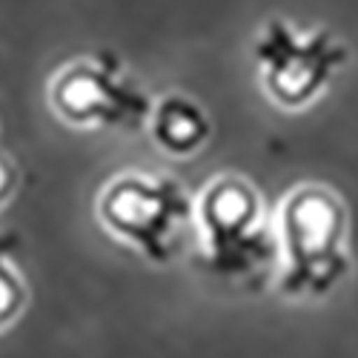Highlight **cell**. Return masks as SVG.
Returning a JSON list of instances; mask_svg holds the SVG:
<instances>
[{"label": "cell", "instance_id": "5b68a950", "mask_svg": "<svg viewBox=\"0 0 358 358\" xmlns=\"http://www.w3.org/2000/svg\"><path fill=\"white\" fill-rule=\"evenodd\" d=\"M49 106L69 127L141 132L155 101L141 89L112 52L83 55L49 80Z\"/></svg>", "mask_w": 358, "mask_h": 358}, {"label": "cell", "instance_id": "6da1fadb", "mask_svg": "<svg viewBox=\"0 0 358 358\" xmlns=\"http://www.w3.org/2000/svg\"><path fill=\"white\" fill-rule=\"evenodd\" d=\"M275 235L281 295L315 301L350 275V215L330 187H292L275 213Z\"/></svg>", "mask_w": 358, "mask_h": 358}, {"label": "cell", "instance_id": "8992f818", "mask_svg": "<svg viewBox=\"0 0 358 358\" xmlns=\"http://www.w3.org/2000/svg\"><path fill=\"white\" fill-rule=\"evenodd\" d=\"M149 135L161 152L172 158H189L206 146L213 135V121L203 106L181 92H169L155 101L149 115Z\"/></svg>", "mask_w": 358, "mask_h": 358}, {"label": "cell", "instance_id": "52a82bcc", "mask_svg": "<svg viewBox=\"0 0 358 358\" xmlns=\"http://www.w3.org/2000/svg\"><path fill=\"white\" fill-rule=\"evenodd\" d=\"M15 235L12 232H0V333L23 315L26 310V281L15 264Z\"/></svg>", "mask_w": 358, "mask_h": 358}, {"label": "cell", "instance_id": "3957f363", "mask_svg": "<svg viewBox=\"0 0 358 358\" xmlns=\"http://www.w3.org/2000/svg\"><path fill=\"white\" fill-rule=\"evenodd\" d=\"M95 215L101 227L152 264H169L195 221L187 189L166 175L121 172L98 192Z\"/></svg>", "mask_w": 358, "mask_h": 358}, {"label": "cell", "instance_id": "277c9868", "mask_svg": "<svg viewBox=\"0 0 358 358\" xmlns=\"http://www.w3.org/2000/svg\"><path fill=\"white\" fill-rule=\"evenodd\" d=\"M252 61L266 98L298 112L330 89L350 61V49L327 29H298L284 17H270L255 35Z\"/></svg>", "mask_w": 358, "mask_h": 358}, {"label": "cell", "instance_id": "ba28073f", "mask_svg": "<svg viewBox=\"0 0 358 358\" xmlns=\"http://www.w3.org/2000/svg\"><path fill=\"white\" fill-rule=\"evenodd\" d=\"M15 189H17V169L6 152H0V210L9 203Z\"/></svg>", "mask_w": 358, "mask_h": 358}, {"label": "cell", "instance_id": "7a4b0ae2", "mask_svg": "<svg viewBox=\"0 0 358 358\" xmlns=\"http://www.w3.org/2000/svg\"><path fill=\"white\" fill-rule=\"evenodd\" d=\"M201 261L206 273L235 287H264L278 266L275 221L261 192L241 175H221L195 201Z\"/></svg>", "mask_w": 358, "mask_h": 358}]
</instances>
